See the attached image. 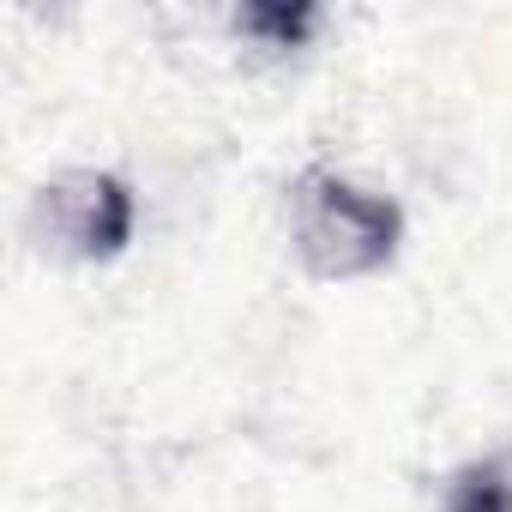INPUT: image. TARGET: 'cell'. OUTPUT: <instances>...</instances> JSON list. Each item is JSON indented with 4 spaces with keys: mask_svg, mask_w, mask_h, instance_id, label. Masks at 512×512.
Segmentation results:
<instances>
[{
    "mask_svg": "<svg viewBox=\"0 0 512 512\" xmlns=\"http://www.w3.org/2000/svg\"><path fill=\"white\" fill-rule=\"evenodd\" d=\"M290 235H296V253L314 278L350 284V278L392 266L398 235H404V211L386 193L356 187L338 169H308L290 187Z\"/></svg>",
    "mask_w": 512,
    "mask_h": 512,
    "instance_id": "cell-1",
    "label": "cell"
},
{
    "mask_svg": "<svg viewBox=\"0 0 512 512\" xmlns=\"http://www.w3.org/2000/svg\"><path fill=\"white\" fill-rule=\"evenodd\" d=\"M37 229L73 260H115L133 241V187L109 169H67L37 193Z\"/></svg>",
    "mask_w": 512,
    "mask_h": 512,
    "instance_id": "cell-2",
    "label": "cell"
},
{
    "mask_svg": "<svg viewBox=\"0 0 512 512\" xmlns=\"http://www.w3.org/2000/svg\"><path fill=\"white\" fill-rule=\"evenodd\" d=\"M440 512H512V470L494 464V458L464 464V470L446 482Z\"/></svg>",
    "mask_w": 512,
    "mask_h": 512,
    "instance_id": "cell-3",
    "label": "cell"
},
{
    "mask_svg": "<svg viewBox=\"0 0 512 512\" xmlns=\"http://www.w3.org/2000/svg\"><path fill=\"white\" fill-rule=\"evenodd\" d=\"M314 25H320L314 7H247L235 19V31H247L260 49H302L314 37Z\"/></svg>",
    "mask_w": 512,
    "mask_h": 512,
    "instance_id": "cell-4",
    "label": "cell"
}]
</instances>
